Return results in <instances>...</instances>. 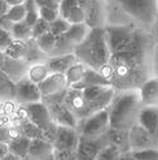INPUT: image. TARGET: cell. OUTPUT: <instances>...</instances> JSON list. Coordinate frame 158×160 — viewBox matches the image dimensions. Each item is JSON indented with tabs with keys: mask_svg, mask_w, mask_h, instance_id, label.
I'll use <instances>...</instances> for the list:
<instances>
[{
	"mask_svg": "<svg viewBox=\"0 0 158 160\" xmlns=\"http://www.w3.org/2000/svg\"><path fill=\"white\" fill-rule=\"evenodd\" d=\"M21 160H34V159H31V158H29V156H27V158H25V159H21Z\"/></svg>",
	"mask_w": 158,
	"mask_h": 160,
	"instance_id": "55",
	"label": "cell"
},
{
	"mask_svg": "<svg viewBox=\"0 0 158 160\" xmlns=\"http://www.w3.org/2000/svg\"><path fill=\"white\" fill-rule=\"evenodd\" d=\"M106 137L110 145L115 146L119 150L121 154L131 152L130 150V141H128V132L127 130H115L109 129L106 133Z\"/></svg>",
	"mask_w": 158,
	"mask_h": 160,
	"instance_id": "20",
	"label": "cell"
},
{
	"mask_svg": "<svg viewBox=\"0 0 158 160\" xmlns=\"http://www.w3.org/2000/svg\"><path fill=\"white\" fill-rule=\"evenodd\" d=\"M11 135H9V126H0V143L9 145L11 143Z\"/></svg>",
	"mask_w": 158,
	"mask_h": 160,
	"instance_id": "41",
	"label": "cell"
},
{
	"mask_svg": "<svg viewBox=\"0 0 158 160\" xmlns=\"http://www.w3.org/2000/svg\"><path fill=\"white\" fill-rule=\"evenodd\" d=\"M48 31H49V23L42 18H39L35 25L31 28V37H33V39H36L40 35L48 33Z\"/></svg>",
	"mask_w": 158,
	"mask_h": 160,
	"instance_id": "36",
	"label": "cell"
},
{
	"mask_svg": "<svg viewBox=\"0 0 158 160\" xmlns=\"http://www.w3.org/2000/svg\"><path fill=\"white\" fill-rule=\"evenodd\" d=\"M56 41H57V38L54 37L51 31H48V33H45V34L40 35L39 38H36L35 43L44 55L51 56L53 50H54V46H56Z\"/></svg>",
	"mask_w": 158,
	"mask_h": 160,
	"instance_id": "26",
	"label": "cell"
},
{
	"mask_svg": "<svg viewBox=\"0 0 158 160\" xmlns=\"http://www.w3.org/2000/svg\"><path fill=\"white\" fill-rule=\"evenodd\" d=\"M119 155H121L119 150H118L115 146L109 143V145L100 152V155L97 156L96 160H118L119 159Z\"/></svg>",
	"mask_w": 158,
	"mask_h": 160,
	"instance_id": "35",
	"label": "cell"
},
{
	"mask_svg": "<svg viewBox=\"0 0 158 160\" xmlns=\"http://www.w3.org/2000/svg\"><path fill=\"white\" fill-rule=\"evenodd\" d=\"M154 139H156V143H157V147H158V126H157V130H156V134H154Z\"/></svg>",
	"mask_w": 158,
	"mask_h": 160,
	"instance_id": "51",
	"label": "cell"
},
{
	"mask_svg": "<svg viewBox=\"0 0 158 160\" xmlns=\"http://www.w3.org/2000/svg\"><path fill=\"white\" fill-rule=\"evenodd\" d=\"M49 74L51 73H49V70H48V68H47L45 64L38 62V64H33V65H30L27 68L26 77L30 79L31 82H34L35 85H39L40 82H43Z\"/></svg>",
	"mask_w": 158,
	"mask_h": 160,
	"instance_id": "25",
	"label": "cell"
},
{
	"mask_svg": "<svg viewBox=\"0 0 158 160\" xmlns=\"http://www.w3.org/2000/svg\"><path fill=\"white\" fill-rule=\"evenodd\" d=\"M128 141H130L131 152L157 147V143H156V139L153 135L149 134L145 129H143V128L137 124L133 125L128 130Z\"/></svg>",
	"mask_w": 158,
	"mask_h": 160,
	"instance_id": "9",
	"label": "cell"
},
{
	"mask_svg": "<svg viewBox=\"0 0 158 160\" xmlns=\"http://www.w3.org/2000/svg\"><path fill=\"white\" fill-rule=\"evenodd\" d=\"M8 9H9V5L5 3V0H0V16H5Z\"/></svg>",
	"mask_w": 158,
	"mask_h": 160,
	"instance_id": "45",
	"label": "cell"
},
{
	"mask_svg": "<svg viewBox=\"0 0 158 160\" xmlns=\"http://www.w3.org/2000/svg\"><path fill=\"white\" fill-rule=\"evenodd\" d=\"M8 152H9V150H8V145H4V143H0V160H2Z\"/></svg>",
	"mask_w": 158,
	"mask_h": 160,
	"instance_id": "47",
	"label": "cell"
},
{
	"mask_svg": "<svg viewBox=\"0 0 158 160\" xmlns=\"http://www.w3.org/2000/svg\"><path fill=\"white\" fill-rule=\"evenodd\" d=\"M118 160H136V159L133 158L132 152H124V154L119 155V159H118Z\"/></svg>",
	"mask_w": 158,
	"mask_h": 160,
	"instance_id": "48",
	"label": "cell"
},
{
	"mask_svg": "<svg viewBox=\"0 0 158 160\" xmlns=\"http://www.w3.org/2000/svg\"><path fill=\"white\" fill-rule=\"evenodd\" d=\"M74 55L79 62L93 70L99 72L102 67L108 65L110 60V50L104 28L90 29L83 42L75 47Z\"/></svg>",
	"mask_w": 158,
	"mask_h": 160,
	"instance_id": "2",
	"label": "cell"
},
{
	"mask_svg": "<svg viewBox=\"0 0 158 160\" xmlns=\"http://www.w3.org/2000/svg\"><path fill=\"white\" fill-rule=\"evenodd\" d=\"M86 102V115L90 117L96 112L106 109L113 100L115 90L112 86H93L82 90Z\"/></svg>",
	"mask_w": 158,
	"mask_h": 160,
	"instance_id": "4",
	"label": "cell"
},
{
	"mask_svg": "<svg viewBox=\"0 0 158 160\" xmlns=\"http://www.w3.org/2000/svg\"><path fill=\"white\" fill-rule=\"evenodd\" d=\"M79 7L84 12V23L90 29L104 28V4L102 0H79Z\"/></svg>",
	"mask_w": 158,
	"mask_h": 160,
	"instance_id": "7",
	"label": "cell"
},
{
	"mask_svg": "<svg viewBox=\"0 0 158 160\" xmlns=\"http://www.w3.org/2000/svg\"><path fill=\"white\" fill-rule=\"evenodd\" d=\"M75 62H78V59L75 58V55L74 53H66V55H60V56H52V58H48L45 65H47V68H48L49 73L65 74Z\"/></svg>",
	"mask_w": 158,
	"mask_h": 160,
	"instance_id": "17",
	"label": "cell"
},
{
	"mask_svg": "<svg viewBox=\"0 0 158 160\" xmlns=\"http://www.w3.org/2000/svg\"><path fill=\"white\" fill-rule=\"evenodd\" d=\"M25 8H26V16H25V21L29 26L33 28L36 21L40 18V16H39V7L35 4L34 0H26L25 2Z\"/></svg>",
	"mask_w": 158,
	"mask_h": 160,
	"instance_id": "31",
	"label": "cell"
},
{
	"mask_svg": "<svg viewBox=\"0 0 158 160\" xmlns=\"http://www.w3.org/2000/svg\"><path fill=\"white\" fill-rule=\"evenodd\" d=\"M86 69H87V67L83 65L82 62H79V61L75 62L74 65L65 73L67 86H69V87H72V86L77 85L79 81H81L82 77H83V74H84V72H86Z\"/></svg>",
	"mask_w": 158,
	"mask_h": 160,
	"instance_id": "28",
	"label": "cell"
},
{
	"mask_svg": "<svg viewBox=\"0 0 158 160\" xmlns=\"http://www.w3.org/2000/svg\"><path fill=\"white\" fill-rule=\"evenodd\" d=\"M48 108L49 116L52 118V121L56 124L57 126H66V128H73L77 129L78 121L75 116L69 111V108L62 103H54V104L45 106Z\"/></svg>",
	"mask_w": 158,
	"mask_h": 160,
	"instance_id": "11",
	"label": "cell"
},
{
	"mask_svg": "<svg viewBox=\"0 0 158 160\" xmlns=\"http://www.w3.org/2000/svg\"><path fill=\"white\" fill-rule=\"evenodd\" d=\"M64 104L69 108V111L75 116L77 121H83L84 118H87L86 115V102L82 90H77L69 87L65 99H64Z\"/></svg>",
	"mask_w": 158,
	"mask_h": 160,
	"instance_id": "12",
	"label": "cell"
},
{
	"mask_svg": "<svg viewBox=\"0 0 158 160\" xmlns=\"http://www.w3.org/2000/svg\"><path fill=\"white\" fill-rule=\"evenodd\" d=\"M143 107H158V78H148L139 87Z\"/></svg>",
	"mask_w": 158,
	"mask_h": 160,
	"instance_id": "16",
	"label": "cell"
},
{
	"mask_svg": "<svg viewBox=\"0 0 158 160\" xmlns=\"http://www.w3.org/2000/svg\"><path fill=\"white\" fill-rule=\"evenodd\" d=\"M137 125L154 137L158 126V107H141L137 116Z\"/></svg>",
	"mask_w": 158,
	"mask_h": 160,
	"instance_id": "18",
	"label": "cell"
},
{
	"mask_svg": "<svg viewBox=\"0 0 158 160\" xmlns=\"http://www.w3.org/2000/svg\"><path fill=\"white\" fill-rule=\"evenodd\" d=\"M132 155L136 160H158V147L136 151V152H132Z\"/></svg>",
	"mask_w": 158,
	"mask_h": 160,
	"instance_id": "37",
	"label": "cell"
},
{
	"mask_svg": "<svg viewBox=\"0 0 158 160\" xmlns=\"http://www.w3.org/2000/svg\"><path fill=\"white\" fill-rule=\"evenodd\" d=\"M43 56H45V55L36 46L35 39H33V38L29 39L27 41V53H26L25 61L26 62H31V65H33V64H38L39 61H40Z\"/></svg>",
	"mask_w": 158,
	"mask_h": 160,
	"instance_id": "29",
	"label": "cell"
},
{
	"mask_svg": "<svg viewBox=\"0 0 158 160\" xmlns=\"http://www.w3.org/2000/svg\"><path fill=\"white\" fill-rule=\"evenodd\" d=\"M58 12L60 17L65 18L72 25L84 22V12L79 7V0H61Z\"/></svg>",
	"mask_w": 158,
	"mask_h": 160,
	"instance_id": "15",
	"label": "cell"
},
{
	"mask_svg": "<svg viewBox=\"0 0 158 160\" xmlns=\"http://www.w3.org/2000/svg\"><path fill=\"white\" fill-rule=\"evenodd\" d=\"M27 53V41H13L4 51L7 59L16 61H25Z\"/></svg>",
	"mask_w": 158,
	"mask_h": 160,
	"instance_id": "22",
	"label": "cell"
},
{
	"mask_svg": "<svg viewBox=\"0 0 158 160\" xmlns=\"http://www.w3.org/2000/svg\"><path fill=\"white\" fill-rule=\"evenodd\" d=\"M11 35L13 41H29L31 37V26H29L25 21L16 22L11 29Z\"/></svg>",
	"mask_w": 158,
	"mask_h": 160,
	"instance_id": "27",
	"label": "cell"
},
{
	"mask_svg": "<svg viewBox=\"0 0 158 160\" xmlns=\"http://www.w3.org/2000/svg\"><path fill=\"white\" fill-rule=\"evenodd\" d=\"M20 126L22 129L23 137L29 138L30 141H33V139H43V130L40 129V128H38L35 124L31 122L30 120L22 122Z\"/></svg>",
	"mask_w": 158,
	"mask_h": 160,
	"instance_id": "30",
	"label": "cell"
},
{
	"mask_svg": "<svg viewBox=\"0 0 158 160\" xmlns=\"http://www.w3.org/2000/svg\"><path fill=\"white\" fill-rule=\"evenodd\" d=\"M25 16H26V8L25 5H16V7H11L8 9L5 17L9 20L11 22L16 23V22H21L25 20Z\"/></svg>",
	"mask_w": 158,
	"mask_h": 160,
	"instance_id": "33",
	"label": "cell"
},
{
	"mask_svg": "<svg viewBox=\"0 0 158 160\" xmlns=\"http://www.w3.org/2000/svg\"><path fill=\"white\" fill-rule=\"evenodd\" d=\"M56 160H78L77 151H53Z\"/></svg>",
	"mask_w": 158,
	"mask_h": 160,
	"instance_id": "39",
	"label": "cell"
},
{
	"mask_svg": "<svg viewBox=\"0 0 158 160\" xmlns=\"http://www.w3.org/2000/svg\"><path fill=\"white\" fill-rule=\"evenodd\" d=\"M2 109H3V100H0V112H2Z\"/></svg>",
	"mask_w": 158,
	"mask_h": 160,
	"instance_id": "54",
	"label": "cell"
},
{
	"mask_svg": "<svg viewBox=\"0 0 158 160\" xmlns=\"http://www.w3.org/2000/svg\"><path fill=\"white\" fill-rule=\"evenodd\" d=\"M35 4L42 8V7H51V8H58L60 3L56 2V0H34Z\"/></svg>",
	"mask_w": 158,
	"mask_h": 160,
	"instance_id": "42",
	"label": "cell"
},
{
	"mask_svg": "<svg viewBox=\"0 0 158 160\" xmlns=\"http://www.w3.org/2000/svg\"><path fill=\"white\" fill-rule=\"evenodd\" d=\"M157 4H158V0H157Z\"/></svg>",
	"mask_w": 158,
	"mask_h": 160,
	"instance_id": "56",
	"label": "cell"
},
{
	"mask_svg": "<svg viewBox=\"0 0 158 160\" xmlns=\"http://www.w3.org/2000/svg\"><path fill=\"white\" fill-rule=\"evenodd\" d=\"M109 145L106 134L99 138H83L79 137L77 147L78 160H96L100 152Z\"/></svg>",
	"mask_w": 158,
	"mask_h": 160,
	"instance_id": "6",
	"label": "cell"
},
{
	"mask_svg": "<svg viewBox=\"0 0 158 160\" xmlns=\"http://www.w3.org/2000/svg\"><path fill=\"white\" fill-rule=\"evenodd\" d=\"M53 145L44 139H33L30 142L29 158L34 160H42L53 154Z\"/></svg>",
	"mask_w": 158,
	"mask_h": 160,
	"instance_id": "21",
	"label": "cell"
},
{
	"mask_svg": "<svg viewBox=\"0 0 158 160\" xmlns=\"http://www.w3.org/2000/svg\"><path fill=\"white\" fill-rule=\"evenodd\" d=\"M139 90L115 91L113 100L108 107L110 129L130 130L137 124V116L141 109Z\"/></svg>",
	"mask_w": 158,
	"mask_h": 160,
	"instance_id": "1",
	"label": "cell"
},
{
	"mask_svg": "<svg viewBox=\"0 0 158 160\" xmlns=\"http://www.w3.org/2000/svg\"><path fill=\"white\" fill-rule=\"evenodd\" d=\"M39 16H40V18L44 20L45 22L51 23L60 17V12H58V8L42 7V8H39Z\"/></svg>",
	"mask_w": 158,
	"mask_h": 160,
	"instance_id": "34",
	"label": "cell"
},
{
	"mask_svg": "<svg viewBox=\"0 0 158 160\" xmlns=\"http://www.w3.org/2000/svg\"><path fill=\"white\" fill-rule=\"evenodd\" d=\"M16 83L3 70H0V100H14Z\"/></svg>",
	"mask_w": 158,
	"mask_h": 160,
	"instance_id": "24",
	"label": "cell"
},
{
	"mask_svg": "<svg viewBox=\"0 0 158 160\" xmlns=\"http://www.w3.org/2000/svg\"><path fill=\"white\" fill-rule=\"evenodd\" d=\"M156 35H157V41H158V17L156 21Z\"/></svg>",
	"mask_w": 158,
	"mask_h": 160,
	"instance_id": "53",
	"label": "cell"
},
{
	"mask_svg": "<svg viewBox=\"0 0 158 160\" xmlns=\"http://www.w3.org/2000/svg\"><path fill=\"white\" fill-rule=\"evenodd\" d=\"M4 62H5V55H4V52H3V51H0V70L3 69Z\"/></svg>",
	"mask_w": 158,
	"mask_h": 160,
	"instance_id": "50",
	"label": "cell"
},
{
	"mask_svg": "<svg viewBox=\"0 0 158 160\" xmlns=\"http://www.w3.org/2000/svg\"><path fill=\"white\" fill-rule=\"evenodd\" d=\"M79 143V134L77 129L66 126L57 128V135L53 142L54 151H77Z\"/></svg>",
	"mask_w": 158,
	"mask_h": 160,
	"instance_id": "10",
	"label": "cell"
},
{
	"mask_svg": "<svg viewBox=\"0 0 158 160\" xmlns=\"http://www.w3.org/2000/svg\"><path fill=\"white\" fill-rule=\"evenodd\" d=\"M30 139L26 137H20L17 139L11 141V143L8 145V150L9 154L17 156L20 159H25L29 156V148H30Z\"/></svg>",
	"mask_w": 158,
	"mask_h": 160,
	"instance_id": "23",
	"label": "cell"
},
{
	"mask_svg": "<svg viewBox=\"0 0 158 160\" xmlns=\"http://www.w3.org/2000/svg\"><path fill=\"white\" fill-rule=\"evenodd\" d=\"M12 124V117L0 112V126H9Z\"/></svg>",
	"mask_w": 158,
	"mask_h": 160,
	"instance_id": "44",
	"label": "cell"
},
{
	"mask_svg": "<svg viewBox=\"0 0 158 160\" xmlns=\"http://www.w3.org/2000/svg\"><path fill=\"white\" fill-rule=\"evenodd\" d=\"M110 129L109 124V111L108 108L104 111L96 112L90 117L79 121L77 126V132L79 137L83 138H99L108 133Z\"/></svg>",
	"mask_w": 158,
	"mask_h": 160,
	"instance_id": "5",
	"label": "cell"
},
{
	"mask_svg": "<svg viewBox=\"0 0 158 160\" xmlns=\"http://www.w3.org/2000/svg\"><path fill=\"white\" fill-rule=\"evenodd\" d=\"M13 26V22H11L9 20H8L5 16H0V28L7 30V31H9L11 33V29Z\"/></svg>",
	"mask_w": 158,
	"mask_h": 160,
	"instance_id": "43",
	"label": "cell"
},
{
	"mask_svg": "<svg viewBox=\"0 0 158 160\" xmlns=\"http://www.w3.org/2000/svg\"><path fill=\"white\" fill-rule=\"evenodd\" d=\"M26 0H5V3L11 7H16V5H22V4H25Z\"/></svg>",
	"mask_w": 158,
	"mask_h": 160,
	"instance_id": "46",
	"label": "cell"
},
{
	"mask_svg": "<svg viewBox=\"0 0 158 160\" xmlns=\"http://www.w3.org/2000/svg\"><path fill=\"white\" fill-rule=\"evenodd\" d=\"M2 160H21L20 158H17V156H14V155H12V154H9V152H8Z\"/></svg>",
	"mask_w": 158,
	"mask_h": 160,
	"instance_id": "49",
	"label": "cell"
},
{
	"mask_svg": "<svg viewBox=\"0 0 158 160\" xmlns=\"http://www.w3.org/2000/svg\"><path fill=\"white\" fill-rule=\"evenodd\" d=\"M12 42H13V38H12L9 31H7V30L0 28V51L4 52L8 47H9V44Z\"/></svg>",
	"mask_w": 158,
	"mask_h": 160,
	"instance_id": "38",
	"label": "cell"
},
{
	"mask_svg": "<svg viewBox=\"0 0 158 160\" xmlns=\"http://www.w3.org/2000/svg\"><path fill=\"white\" fill-rule=\"evenodd\" d=\"M93 86H112V85H110V82L105 77H102L100 74V72L87 68L82 79L77 85L72 86V89L84 90V89H88V87H93Z\"/></svg>",
	"mask_w": 158,
	"mask_h": 160,
	"instance_id": "19",
	"label": "cell"
},
{
	"mask_svg": "<svg viewBox=\"0 0 158 160\" xmlns=\"http://www.w3.org/2000/svg\"><path fill=\"white\" fill-rule=\"evenodd\" d=\"M70 26H72L70 22H67L65 18H62V17H58L57 20H54L53 22L49 23V31L56 38H58L62 34H65L66 31L70 29Z\"/></svg>",
	"mask_w": 158,
	"mask_h": 160,
	"instance_id": "32",
	"label": "cell"
},
{
	"mask_svg": "<svg viewBox=\"0 0 158 160\" xmlns=\"http://www.w3.org/2000/svg\"><path fill=\"white\" fill-rule=\"evenodd\" d=\"M14 100L23 106L42 102V95H40V91H39L38 85L31 82L27 77L20 79L18 82H16Z\"/></svg>",
	"mask_w": 158,
	"mask_h": 160,
	"instance_id": "8",
	"label": "cell"
},
{
	"mask_svg": "<svg viewBox=\"0 0 158 160\" xmlns=\"http://www.w3.org/2000/svg\"><path fill=\"white\" fill-rule=\"evenodd\" d=\"M26 107L29 111V120L33 124H35L38 128H40L43 132L54 124L49 116L48 108H47L42 102L31 103V104H27Z\"/></svg>",
	"mask_w": 158,
	"mask_h": 160,
	"instance_id": "14",
	"label": "cell"
},
{
	"mask_svg": "<svg viewBox=\"0 0 158 160\" xmlns=\"http://www.w3.org/2000/svg\"><path fill=\"white\" fill-rule=\"evenodd\" d=\"M42 160H56V159H54V155L52 154V155H49V156H47V158H44V159H42Z\"/></svg>",
	"mask_w": 158,
	"mask_h": 160,
	"instance_id": "52",
	"label": "cell"
},
{
	"mask_svg": "<svg viewBox=\"0 0 158 160\" xmlns=\"http://www.w3.org/2000/svg\"><path fill=\"white\" fill-rule=\"evenodd\" d=\"M38 87L42 98L51 97V95L62 92L69 89L65 74H60V73H51L43 82L38 85Z\"/></svg>",
	"mask_w": 158,
	"mask_h": 160,
	"instance_id": "13",
	"label": "cell"
},
{
	"mask_svg": "<svg viewBox=\"0 0 158 160\" xmlns=\"http://www.w3.org/2000/svg\"><path fill=\"white\" fill-rule=\"evenodd\" d=\"M16 109H17V106H16L14 100H4V102H3V109H2L3 113L13 117Z\"/></svg>",
	"mask_w": 158,
	"mask_h": 160,
	"instance_id": "40",
	"label": "cell"
},
{
	"mask_svg": "<svg viewBox=\"0 0 158 160\" xmlns=\"http://www.w3.org/2000/svg\"><path fill=\"white\" fill-rule=\"evenodd\" d=\"M122 11L143 25L156 23L158 17L157 0H117Z\"/></svg>",
	"mask_w": 158,
	"mask_h": 160,
	"instance_id": "3",
	"label": "cell"
}]
</instances>
